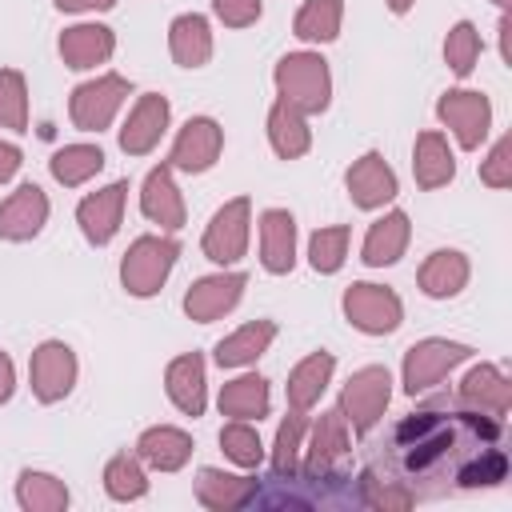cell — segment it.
<instances>
[{"label":"cell","instance_id":"cell-1","mask_svg":"<svg viewBox=\"0 0 512 512\" xmlns=\"http://www.w3.org/2000/svg\"><path fill=\"white\" fill-rule=\"evenodd\" d=\"M276 92L304 116H316L332 104V72L320 52H288L276 60Z\"/></svg>","mask_w":512,"mask_h":512},{"label":"cell","instance_id":"cell-2","mask_svg":"<svg viewBox=\"0 0 512 512\" xmlns=\"http://www.w3.org/2000/svg\"><path fill=\"white\" fill-rule=\"evenodd\" d=\"M176 256H180V244L172 236H140V240H132L128 252H124V260H120V284H124V292L128 296H140V300L156 296L164 288Z\"/></svg>","mask_w":512,"mask_h":512},{"label":"cell","instance_id":"cell-3","mask_svg":"<svg viewBox=\"0 0 512 512\" xmlns=\"http://www.w3.org/2000/svg\"><path fill=\"white\" fill-rule=\"evenodd\" d=\"M388 400H392V376H388V368L384 364H368V368H360V372L348 376V384L340 388V404L336 408L348 420V428L364 436V432L376 428V420L384 416Z\"/></svg>","mask_w":512,"mask_h":512},{"label":"cell","instance_id":"cell-4","mask_svg":"<svg viewBox=\"0 0 512 512\" xmlns=\"http://www.w3.org/2000/svg\"><path fill=\"white\" fill-rule=\"evenodd\" d=\"M128 92H132V84H128L120 72H104V76L84 80V84L72 88V96H68V116H72V124H76L80 132H104V128L116 120V112L124 108Z\"/></svg>","mask_w":512,"mask_h":512},{"label":"cell","instance_id":"cell-5","mask_svg":"<svg viewBox=\"0 0 512 512\" xmlns=\"http://www.w3.org/2000/svg\"><path fill=\"white\" fill-rule=\"evenodd\" d=\"M340 308H344L348 324L360 328V332H368V336H388V332H396L400 320H404V304H400V296H396L392 288H384V284H368V280L348 284Z\"/></svg>","mask_w":512,"mask_h":512},{"label":"cell","instance_id":"cell-6","mask_svg":"<svg viewBox=\"0 0 512 512\" xmlns=\"http://www.w3.org/2000/svg\"><path fill=\"white\" fill-rule=\"evenodd\" d=\"M472 356L468 344H456V340H440V336H428V340H416L408 352H404V392L408 396H420L428 392L432 384H440L456 364H464Z\"/></svg>","mask_w":512,"mask_h":512},{"label":"cell","instance_id":"cell-7","mask_svg":"<svg viewBox=\"0 0 512 512\" xmlns=\"http://www.w3.org/2000/svg\"><path fill=\"white\" fill-rule=\"evenodd\" d=\"M248 232H252V200L236 196L224 208H216V216L204 228L200 248L212 264H236L248 252Z\"/></svg>","mask_w":512,"mask_h":512},{"label":"cell","instance_id":"cell-8","mask_svg":"<svg viewBox=\"0 0 512 512\" xmlns=\"http://www.w3.org/2000/svg\"><path fill=\"white\" fill-rule=\"evenodd\" d=\"M436 116L444 120V128H452L456 144L468 152L480 148L492 128V104L484 92H472V88H448L436 100Z\"/></svg>","mask_w":512,"mask_h":512},{"label":"cell","instance_id":"cell-9","mask_svg":"<svg viewBox=\"0 0 512 512\" xmlns=\"http://www.w3.org/2000/svg\"><path fill=\"white\" fill-rule=\"evenodd\" d=\"M224 152V128L212 116H192L168 152V168L172 172H208Z\"/></svg>","mask_w":512,"mask_h":512},{"label":"cell","instance_id":"cell-10","mask_svg":"<svg viewBox=\"0 0 512 512\" xmlns=\"http://www.w3.org/2000/svg\"><path fill=\"white\" fill-rule=\"evenodd\" d=\"M28 376H32V396L40 404H56L72 392L76 384V352L64 344V340H44L36 352H32V364H28Z\"/></svg>","mask_w":512,"mask_h":512},{"label":"cell","instance_id":"cell-11","mask_svg":"<svg viewBox=\"0 0 512 512\" xmlns=\"http://www.w3.org/2000/svg\"><path fill=\"white\" fill-rule=\"evenodd\" d=\"M168 120H172L168 96L144 92V96L132 104L128 120H124V128H120V152H124V156H148V152L160 144V136L168 132Z\"/></svg>","mask_w":512,"mask_h":512},{"label":"cell","instance_id":"cell-12","mask_svg":"<svg viewBox=\"0 0 512 512\" xmlns=\"http://www.w3.org/2000/svg\"><path fill=\"white\" fill-rule=\"evenodd\" d=\"M124 200H128V180H112L108 188L84 196L76 204V224L84 232L88 244L104 248L116 232H120V220H124Z\"/></svg>","mask_w":512,"mask_h":512},{"label":"cell","instance_id":"cell-13","mask_svg":"<svg viewBox=\"0 0 512 512\" xmlns=\"http://www.w3.org/2000/svg\"><path fill=\"white\" fill-rule=\"evenodd\" d=\"M248 276L244 272H216V276H200L188 292H184V312L196 324H212L224 312H232L244 296Z\"/></svg>","mask_w":512,"mask_h":512},{"label":"cell","instance_id":"cell-14","mask_svg":"<svg viewBox=\"0 0 512 512\" xmlns=\"http://www.w3.org/2000/svg\"><path fill=\"white\" fill-rule=\"evenodd\" d=\"M344 188L352 196L356 208L372 212V208H384L388 200H396V172L388 168V160L380 152H364L360 160H352V168L344 172Z\"/></svg>","mask_w":512,"mask_h":512},{"label":"cell","instance_id":"cell-15","mask_svg":"<svg viewBox=\"0 0 512 512\" xmlns=\"http://www.w3.org/2000/svg\"><path fill=\"white\" fill-rule=\"evenodd\" d=\"M44 224H48V196H44L40 184H20L0 204V240L24 244V240L40 236Z\"/></svg>","mask_w":512,"mask_h":512},{"label":"cell","instance_id":"cell-16","mask_svg":"<svg viewBox=\"0 0 512 512\" xmlns=\"http://www.w3.org/2000/svg\"><path fill=\"white\" fill-rule=\"evenodd\" d=\"M140 212H144L152 224L168 228V232L184 228L188 208H184V196H180V188H176L168 164H160V168H152V172L144 176V188H140Z\"/></svg>","mask_w":512,"mask_h":512},{"label":"cell","instance_id":"cell-17","mask_svg":"<svg viewBox=\"0 0 512 512\" xmlns=\"http://www.w3.org/2000/svg\"><path fill=\"white\" fill-rule=\"evenodd\" d=\"M56 48H60V60H64L68 68L88 72V68L104 64V60L116 52V32L104 28V24H72V28L60 32Z\"/></svg>","mask_w":512,"mask_h":512},{"label":"cell","instance_id":"cell-18","mask_svg":"<svg viewBox=\"0 0 512 512\" xmlns=\"http://www.w3.org/2000/svg\"><path fill=\"white\" fill-rule=\"evenodd\" d=\"M164 388L168 400L184 412V416H204L208 404V380H204V356L200 352H184L164 368Z\"/></svg>","mask_w":512,"mask_h":512},{"label":"cell","instance_id":"cell-19","mask_svg":"<svg viewBox=\"0 0 512 512\" xmlns=\"http://www.w3.org/2000/svg\"><path fill=\"white\" fill-rule=\"evenodd\" d=\"M460 404L484 416H508L512 408V384L496 364H476L464 380H460Z\"/></svg>","mask_w":512,"mask_h":512},{"label":"cell","instance_id":"cell-20","mask_svg":"<svg viewBox=\"0 0 512 512\" xmlns=\"http://www.w3.org/2000/svg\"><path fill=\"white\" fill-rule=\"evenodd\" d=\"M260 264L272 276H284L296 268V220L284 208L260 212Z\"/></svg>","mask_w":512,"mask_h":512},{"label":"cell","instance_id":"cell-21","mask_svg":"<svg viewBox=\"0 0 512 512\" xmlns=\"http://www.w3.org/2000/svg\"><path fill=\"white\" fill-rule=\"evenodd\" d=\"M408 236H412L408 212L392 208V212H384L376 224H368L364 244H360V260H364L368 268H388V264H396V260L404 256Z\"/></svg>","mask_w":512,"mask_h":512},{"label":"cell","instance_id":"cell-22","mask_svg":"<svg viewBox=\"0 0 512 512\" xmlns=\"http://www.w3.org/2000/svg\"><path fill=\"white\" fill-rule=\"evenodd\" d=\"M136 456L140 464L156 468V472H180L192 456V436L184 428H172V424H156L148 432H140L136 440Z\"/></svg>","mask_w":512,"mask_h":512},{"label":"cell","instance_id":"cell-23","mask_svg":"<svg viewBox=\"0 0 512 512\" xmlns=\"http://www.w3.org/2000/svg\"><path fill=\"white\" fill-rule=\"evenodd\" d=\"M168 52L180 68H204L212 60V28L200 12H184L168 24Z\"/></svg>","mask_w":512,"mask_h":512},{"label":"cell","instance_id":"cell-24","mask_svg":"<svg viewBox=\"0 0 512 512\" xmlns=\"http://www.w3.org/2000/svg\"><path fill=\"white\" fill-rule=\"evenodd\" d=\"M332 372H336V356H332V352H324V348H320V352L304 356V360L288 372V384H284V392H288V408L308 412V408L324 396V388H328Z\"/></svg>","mask_w":512,"mask_h":512},{"label":"cell","instance_id":"cell-25","mask_svg":"<svg viewBox=\"0 0 512 512\" xmlns=\"http://www.w3.org/2000/svg\"><path fill=\"white\" fill-rule=\"evenodd\" d=\"M348 448H352V440H348V420L340 416V408L324 412V416L316 420V428H312V440H308V472H312V476L332 472V468L348 456Z\"/></svg>","mask_w":512,"mask_h":512},{"label":"cell","instance_id":"cell-26","mask_svg":"<svg viewBox=\"0 0 512 512\" xmlns=\"http://www.w3.org/2000/svg\"><path fill=\"white\" fill-rule=\"evenodd\" d=\"M268 144L280 160H296L312 148V128H308V116L300 108H292L288 100H276L268 108Z\"/></svg>","mask_w":512,"mask_h":512},{"label":"cell","instance_id":"cell-27","mask_svg":"<svg viewBox=\"0 0 512 512\" xmlns=\"http://www.w3.org/2000/svg\"><path fill=\"white\" fill-rule=\"evenodd\" d=\"M412 176L424 192L432 188H444L452 176H456V156L448 148V140L440 132H420L416 136V148H412Z\"/></svg>","mask_w":512,"mask_h":512},{"label":"cell","instance_id":"cell-28","mask_svg":"<svg viewBox=\"0 0 512 512\" xmlns=\"http://www.w3.org/2000/svg\"><path fill=\"white\" fill-rule=\"evenodd\" d=\"M420 292L432 300H448L468 284V256L456 248H436L424 264H420Z\"/></svg>","mask_w":512,"mask_h":512},{"label":"cell","instance_id":"cell-29","mask_svg":"<svg viewBox=\"0 0 512 512\" xmlns=\"http://www.w3.org/2000/svg\"><path fill=\"white\" fill-rule=\"evenodd\" d=\"M256 496V480L248 476H232L220 468H200L196 476V500L212 512H236Z\"/></svg>","mask_w":512,"mask_h":512},{"label":"cell","instance_id":"cell-30","mask_svg":"<svg viewBox=\"0 0 512 512\" xmlns=\"http://www.w3.org/2000/svg\"><path fill=\"white\" fill-rule=\"evenodd\" d=\"M276 340V324L272 320H252L244 328H236L232 336H224L216 344V364L220 368H244V364H256L268 344Z\"/></svg>","mask_w":512,"mask_h":512},{"label":"cell","instance_id":"cell-31","mask_svg":"<svg viewBox=\"0 0 512 512\" xmlns=\"http://www.w3.org/2000/svg\"><path fill=\"white\" fill-rule=\"evenodd\" d=\"M220 412L232 420H260L268 416V380L248 372L220 388Z\"/></svg>","mask_w":512,"mask_h":512},{"label":"cell","instance_id":"cell-32","mask_svg":"<svg viewBox=\"0 0 512 512\" xmlns=\"http://www.w3.org/2000/svg\"><path fill=\"white\" fill-rule=\"evenodd\" d=\"M100 168H104V152H100V144H64V148L52 152V160H48L52 180L64 184V188H80V184H88Z\"/></svg>","mask_w":512,"mask_h":512},{"label":"cell","instance_id":"cell-33","mask_svg":"<svg viewBox=\"0 0 512 512\" xmlns=\"http://www.w3.org/2000/svg\"><path fill=\"white\" fill-rule=\"evenodd\" d=\"M340 20H344V0H304L292 32L308 44H332L340 36Z\"/></svg>","mask_w":512,"mask_h":512},{"label":"cell","instance_id":"cell-34","mask_svg":"<svg viewBox=\"0 0 512 512\" xmlns=\"http://www.w3.org/2000/svg\"><path fill=\"white\" fill-rule=\"evenodd\" d=\"M16 500H20L24 512H64L72 496H68L64 480H56L52 472L24 468L20 480H16Z\"/></svg>","mask_w":512,"mask_h":512},{"label":"cell","instance_id":"cell-35","mask_svg":"<svg viewBox=\"0 0 512 512\" xmlns=\"http://www.w3.org/2000/svg\"><path fill=\"white\" fill-rule=\"evenodd\" d=\"M104 492L112 500H140L148 492V476H144L140 456H128V452L112 456L104 464Z\"/></svg>","mask_w":512,"mask_h":512},{"label":"cell","instance_id":"cell-36","mask_svg":"<svg viewBox=\"0 0 512 512\" xmlns=\"http://www.w3.org/2000/svg\"><path fill=\"white\" fill-rule=\"evenodd\" d=\"M348 224H332V228H316L312 240H308V264L320 272V276H332L340 272L344 256H348Z\"/></svg>","mask_w":512,"mask_h":512},{"label":"cell","instance_id":"cell-37","mask_svg":"<svg viewBox=\"0 0 512 512\" xmlns=\"http://www.w3.org/2000/svg\"><path fill=\"white\" fill-rule=\"evenodd\" d=\"M0 128L28 132V84L20 68H0Z\"/></svg>","mask_w":512,"mask_h":512},{"label":"cell","instance_id":"cell-38","mask_svg":"<svg viewBox=\"0 0 512 512\" xmlns=\"http://www.w3.org/2000/svg\"><path fill=\"white\" fill-rule=\"evenodd\" d=\"M304 432H308V416L292 408V412L280 420V428H276V444H272V468H276V476H292V472H296Z\"/></svg>","mask_w":512,"mask_h":512},{"label":"cell","instance_id":"cell-39","mask_svg":"<svg viewBox=\"0 0 512 512\" xmlns=\"http://www.w3.org/2000/svg\"><path fill=\"white\" fill-rule=\"evenodd\" d=\"M480 32H476V24L472 20H460V24H452L448 28V36H444V64L464 80L472 68H476V60H480Z\"/></svg>","mask_w":512,"mask_h":512},{"label":"cell","instance_id":"cell-40","mask_svg":"<svg viewBox=\"0 0 512 512\" xmlns=\"http://www.w3.org/2000/svg\"><path fill=\"white\" fill-rule=\"evenodd\" d=\"M220 448H224V456H228L232 464H240V468H256V464L264 460V444H260V436H256V428H252L248 420L224 424V428H220Z\"/></svg>","mask_w":512,"mask_h":512},{"label":"cell","instance_id":"cell-41","mask_svg":"<svg viewBox=\"0 0 512 512\" xmlns=\"http://www.w3.org/2000/svg\"><path fill=\"white\" fill-rule=\"evenodd\" d=\"M360 488H364V504L384 508V512H404V508L416 504V496L408 488H400L396 480H380L376 472H364L360 476Z\"/></svg>","mask_w":512,"mask_h":512},{"label":"cell","instance_id":"cell-42","mask_svg":"<svg viewBox=\"0 0 512 512\" xmlns=\"http://www.w3.org/2000/svg\"><path fill=\"white\" fill-rule=\"evenodd\" d=\"M504 476H508L504 452H480V460L464 464L456 480H460V488H480V484H500Z\"/></svg>","mask_w":512,"mask_h":512},{"label":"cell","instance_id":"cell-43","mask_svg":"<svg viewBox=\"0 0 512 512\" xmlns=\"http://www.w3.org/2000/svg\"><path fill=\"white\" fill-rule=\"evenodd\" d=\"M480 180L488 188H508L512 184V136H500L488 152V160H480Z\"/></svg>","mask_w":512,"mask_h":512},{"label":"cell","instance_id":"cell-44","mask_svg":"<svg viewBox=\"0 0 512 512\" xmlns=\"http://www.w3.org/2000/svg\"><path fill=\"white\" fill-rule=\"evenodd\" d=\"M212 12L224 28H248L260 20V0H212Z\"/></svg>","mask_w":512,"mask_h":512},{"label":"cell","instance_id":"cell-45","mask_svg":"<svg viewBox=\"0 0 512 512\" xmlns=\"http://www.w3.org/2000/svg\"><path fill=\"white\" fill-rule=\"evenodd\" d=\"M20 164H24V152H20L16 144L0 140V184H8V180L20 172Z\"/></svg>","mask_w":512,"mask_h":512},{"label":"cell","instance_id":"cell-46","mask_svg":"<svg viewBox=\"0 0 512 512\" xmlns=\"http://www.w3.org/2000/svg\"><path fill=\"white\" fill-rule=\"evenodd\" d=\"M60 12H108L116 8V0H52Z\"/></svg>","mask_w":512,"mask_h":512},{"label":"cell","instance_id":"cell-47","mask_svg":"<svg viewBox=\"0 0 512 512\" xmlns=\"http://www.w3.org/2000/svg\"><path fill=\"white\" fill-rule=\"evenodd\" d=\"M12 388H16V368H12V356L0 348V404L12 396Z\"/></svg>","mask_w":512,"mask_h":512},{"label":"cell","instance_id":"cell-48","mask_svg":"<svg viewBox=\"0 0 512 512\" xmlns=\"http://www.w3.org/2000/svg\"><path fill=\"white\" fill-rule=\"evenodd\" d=\"M500 56H504V64H512V20H508V12L500 16Z\"/></svg>","mask_w":512,"mask_h":512},{"label":"cell","instance_id":"cell-49","mask_svg":"<svg viewBox=\"0 0 512 512\" xmlns=\"http://www.w3.org/2000/svg\"><path fill=\"white\" fill-rule=\"evenodd\" d=\"M384 4H388V8L396 12V16H404V12H408V8L416 4V0H384Z\"/></svg>","mask_w":512,"mask_h":512},{"label":"cell","instance_id":"cell-50","mask_svg":"<svg viewBox=\"0 0 512 512\" xmlns=\"http://www.w3.org/2000/svg\"><path fill=\"white\" fill-rule=\"evenodd\" d=\"M492 4H496L500 12H508V8H512V0H492Z\"/></svg>","mask_w":512,"mask_h":512}]
</instances>
